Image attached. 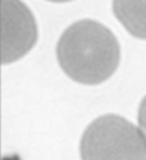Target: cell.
<instances>
[{"instance_id":"6da1fadb","label":"cell","mask_w":146,"mask_h":160,"mask_svg":"<svg viewBox=\"0 0 146 160\" xmlns=\"http://www.w3.org/2000/svg\"><path fill=\"white\" fill-rule=\"evenodd\" d=\"M59 65L73 81L99 85L115 72L121 49L115 36L95 21H79L68 27L57 46Z\"/></svg>"},{"instance_id":"7a4b0ae2","label":"cell","mask_w":146,"mask_h":160,"mask_svg":"<svg viewBox=\"0 0 146 160\" xmlns=\"http://www.w3.org/2000/svg\"><path fill=\"white\" fill-rule=\"evenodd\" d=\"M83 159H146V136L127 119L108 114L98 118L81 140Z\"/></svg>"},{"instance_id":"3957f363","label":"cell","mask_w":146,"mask_h":160,"mask_svg":"<svg viewBox=\"0 0 146 160\" xmlns=\"http://www.w3.org/2000/svg\"><path fill=\"white\" fill-rule=\"evenodd\" d=\"M37 40L36 22L19 0H2V63H13L30 51Z\"/></svg>"},{"instance_id":"277c9868","label":"cell","mask_w":146,"mask_h":160,"mask_svg":"<svg viewBox=\"0 0 146 160\" xmlns=\"http://www.w3.org/2000/svg\"><path fill=\"white\" fill-rule=\"evenodd\" d=\"M113 12L132 36L146 40V0H113Z\"/></svg>"},{"instance_id":"5b68a950","label":"cell","mask_w":146,"mask_h":160,"mask_svg":"<svg viewBox=\"0 0 146 160\" xmlns=\"http://www.w3.org/2000/svg\"><path fill=\"white\" fill-rule=\"evenodd\" d=\"M138 124H140V128L143 131L145 136H146V96L141 101L140 109H138Z\"/></svg>"},{"instance_id":"8992f818","label":"cell","mask_w":146,"mask_h":160,"mask_svg":"<svg viewBox=\"0 0 146 160\" xmlns=\"http://www.w3.org/2000/svg\"><path fill=\"white\" fill-rule=\"evenodd\" d=\"M50 2H55V3H64V2H69V0H50Z\"/></svg>"}]
</instances>
